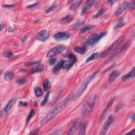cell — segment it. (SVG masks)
Segmentation results:
<instances>
[{
	"instance_id": "60d3db41",
	"label": "cell",
	"mask_w": 135,
	"mask_h": 135,
	"mask_svg": "<svg viewBox=\"0 0 135 135\" xmlns=\"http://www.w3.org/2000/svg\"><path fill=\"white\" fill-rule=\"evenodd\" d=\"M38 4H39L38 3H34V4H33L32 5H29V6H26V9H32L33 7L37 6Z\"/></svg>"
},
{
	"instance_id": "d6a6232c",
	"label": "cell",
	"mask_w": 135,
	"mask_h": 135,
	"mask_svg": "<svg viewBox=\"0 0 135 135\" xmlns=\"http://www.w3.org/2000/svg\"><path fill=\"white\" fill-rule=\"evenodd\" d=\"M34 114H35L34 110V109H32L31 110V111H30V112L29 113L28 116H27V119H26V123H27L30 122V120L31 119V118L34 116Z\"/></svg>"
},
{
	"instance_id": "d6986e66",
	"label": "cell",
	"mask_w": 135,
	"mask_h": 135,
	"mask_svg": "<svg viewBox=\"0 0 135 135\" xmlns=\"http://www.w3.org/2000/svg\"><path fill=\"white\" fill-rule=\"evenodd\" d=\"M43 69V65L41 64H35V65L33 66L32 68L31 69V71L32 73H35V72H40V71H42Z\"/></svg>"
},
{
	"instance_id": "6da1fadb",
	"label": "cell",
	"mask_w": 135,
	"mask_h": 135,
	"mask_svg": "<svg viewBox=\"0 0 135 135\" xmlns=\"http://www.w3.org/2000/svg\"><path fill=\"white\" fill-rule=\"evenodd\" d=\"M68 101V99H65L64 100L61 101L56 106V107L52 110L46 116L43 118V120L41 121V125H45V124L48 123L50 120L53 119V118L56 116L58 113L61 112L62 110L65 108Z\"/></svg>"
},
{
	"instance_id": "484cf974",
	"label": "cell",
	"mask_w": 135,
	"mask_h": 135,
	"mask_svg": "<svg viewBox=\"0 0 135 135\" xmlns=\"http://www.w3.org/2000/svg\"><path fill=\"white\" fill-rule=\"evenodd\" d=\"M93 27H94V26H85L82 27V28L80 30V34L85 33L89 31L90 30H91V29H92Z\"/></svg>"
},
{
	"instance_id": "bcb514c9",
	"label": "cell",
	"mask_w": 135,
	"mask_h": 135,
	"mask_svg": "<svg viewBox=\"0 0 135 135\" xmlns=\"http://www.w3.org/2000/svg\"><path fill=\"white\" fill-rule=\"evenodd\" d=\"M108 3L109 5H112L113 4H114V2L113 1H109L108 2Z\"/></svg>"
},
{
	"instance_id": "4316f807",
	"label": "cell",
	"mask_w": 135,
	"mask_h": 135,
	"mask_svg": "<svg viewBox=\"0 0 135 135\" xmlns=\"http://www.w3.org/2000/svg\"><path fill=\"white\" fill-rule=\"evenodd\" d=\"M99 53H93L92 54H91L90 55V56L89 57H88L87 60H86V62L88 63V62H89L90 61H93V60H95L96 58H97L99 57Z\"/></svg>"
},
{
	"instance_id": "681fc988",
	"label": "cell",
	"mask_w": 135,
	"mask_h": 135,
	"mask_svg": "<svg viewBox=\"0 0 135 135\" xmlns=\"http://www.w3.org/2000/svg\"><path fill=\"white\" fill-rule=\"evenodd\" d=\"M4 27V25L1 24V31H2Z\"/></svg>"
},
{
	"instance_id": "7bdbcfd3",
	"label": "cell",
	"mask_w": 135,
	"mask_h": 135,
	"mask_svg": "<svg viewBox=\"0 0 135 135\" xmlns=\"http://www.w3.org/2000/svg\"><path fill=\"white\" fill-rule=\"evenodd\" d=\"M19 104H20V105H21V106H22L26 107V106H27V104H28V103H26V102L20 101V103H19Z\"/></svg>"
},
{
	"instance_id": "3957f363",
	"label": "cell",
	"mask_w": 135,
	"mask_h": 135,
	"mask_svg": "<svg viewBox=\"0 0 135 135\" xmlns=\"http://www.w3.org/2000/svg\"><path fill=\"white\" fill-rule=\"evenodd\" d=\"M97 97L95 95L91 96L86 101V103L84 104L82 108V113L83 114H87L88 113L91 112L93 108H94L95 104L96 103V100Z\"/></svg>"
},
{
	"instance_id": "2e32d148",
	"label": "cell",
	"mask_w": 135,
	"mask_h": 135,
	"mask_svg": "<svg viewBox=\"0 0 135 135\" xmlns=\"http://www.w3.org/2000/svg\"><path fill=\"white\" fill-rule=\"evenodd\" d=\"M120 75V72L118 71H114L110 74L109 78H108V82L109 84H111L114 82L115 79Z\"/></svg>"
},
{
	"instance_id": "7402d4cb",
	"label": "cell",
	"mask_w": 135,
	"mask_h": 135,
	"mask_svg": "<svg viewBox=\"0 0 135 135\" xmlns=\"http://www.w3.org/2000/svg\"><path fill=\"white\" fill-rule=\"evenodd\" d=\"M74 50L79 54H84L86 53L87 50L86 47L84 46V47H76L74 48Z\"/></svg>"
},
{
	"instance_id": "44dd1931",
	"label": "cell",
	"mask_w": 135,
	"mask_h": 135,
	"mask_svg": "<svg viewBox=\"0 0 135 135\" xmlns=\"http://www.w3.org/2000/svg\"><path fill=\"white\" fill-rule=\"evenodd\" d=\"M73 19L72 16L71 15H68L65 16L64 18L61 19L60 20V23L61 24H64L67 23L68 22H69L70 21H71Z\"/></svg>"
},
{
	"instance_id": "8992f818",
	"label": "cell",
	"mask_w": 135,
	"mask_h": 135,
	"mask_svg": "<svg viewBox=\"0 0 135 135\" xmlns=\"http://www.w3.org/2000/svg\"><path fill=\"white\" fill-rule=\"evenodd\" d=\"M129 45L128 43H126V44H125V45H124L120 49H119L118 50L116 51L110 57H109V58H108L105 61V63H107L111 61L112 60L115 59V58H117L119 57L120 56H121V55L125 53L127 50L128 48H129Z\"/></svg>"
},
{
	"instance_id": "7a4b0ae2",
	"label": "cell",
	"mask_w": 135,
	"mask_h": 135,
	"mask_svg": "<svg viewBox=\"0 0 135 135\" xmlns=\"http://www.w3.org/2000/svg\"><path fill=\"white\" fill-rule=\"evenodd\" d=\"M98 73V71H96V72L92 74L91 76H90L89 77H88V78H87L86 80H85L84 82L81 84V87H80L78 91H77V92L76 93L75 96L73 97L74 100H76V99H78L79 97H80L82 94H83V93L85 91V90H86L87 88L88 84H89L90 82L95 78L96 74Z\"/></svg>"
},
{
	"instance_id": "d590c367",
	"label": "cell",
	"mask_w": 135,
	"mask_h": 135,
	"mask_svg": "<svg viewBox=\"0 0 135 135\" xmlns=\"http://www.w3.org/2000/svg\"><path fill=\"white\" fill-rule=\"evenodd\" d=\"M56 7H57L56 5H52L51 7H50L48 8V9H47V10L46 11L45 13H50V12H53V11H54L55 10H56Z\"/></svg>"
},
{
	"instance_id": "603a6c76",
	"label": "cell",
	"mask_w": 135,
	"mask_h": 135,
	"mask_svg": "<svg viewBox=\"0 0 135 135\" xmlns=\"http://www.w3.org/2000/svg\"><path fill=\"white\" fill-rule=\"evenodd\" d=\"M81 3H82L81 1H77L74 2L73 3L71 4V5H70V6L69 7L70 10L71 11H74L75 10H76L77 8L79 6V5H80Z\"/></svg>"
},
{
	"instance_id": "5b68a950",
	"label": "cell",
	"mask_w": 135,
	"mask_h": 135,
	"mask_svg": "<svg viewBox=\"0 0 135 135\" xmlns=\"http://www.w3.org/2000/svg\"><path fill=\"white\" fill-rule=\"evenodd\" d=\"M106 33L103 32L100 34H97L96 33H93L90 35V37L88 38L87 41V43L89 45L92 46L95 45L96 43H97L102 38H103L106 35Z\"/></svg>"
},
{
	"instance_id": "f35d334b",
	"label": "cell",
	"mask_w": 135,
	"mask_h": 135,
	"mask_svg": "<svg viewBox=\"0 0 135 135\" xmlns=\"http://www.w3.org/2000/svg\"><path fill=\"white\" fill-rule=\"evenodd\" d=\"M135 1H133L132 2V3H131L130 4H128V9L129 10H133L134 9V8H135Z\"/></svg>"
},
{
	"instance_id": "c3c4849f",
	"label": "cell",
	"mask_w": 135,
	"mask_h": 135,
	"mask_svg": "<svg viewBox=\"0 0 135 135\" xmlns=\"http://www.w3.org/2000/svg\"><path fill=\"white\" fill-rule=\"evenodd\" d=\"M13 31H14V29L13 28H12V27H10V28L9 30V32H13Z\"/></svg>"
},
{
	"instance_id": "ab89813d",
	"label": "cell",
	"mask_w": 135,
	"mask_h": 135,
	"mask_svg": "<svg viewBox=\"0 0 135 135\" xmlns=\"http://www.w3.org/2000/svg\"><path fill=\"white\" fill-rule=\"evenodd\" d=\"M39 63V61H33V62H28L26 63V66H30L32 65H35Z\"/></svg>"
},
{
	"instance_id": "f907efd6",
	"label": "cell",
	"mask_w": 135,
	"mask_h": 135,
	"mask_svg": "<svg viewBox=\"0 0 135 135\" xmlns=\"http://www.w3.org/2000/svg\"><path fill=\"white\" fill-rule=\"evenodd\" d=\"M113 66H114V65H111V67H109V68H110V69H111V68H112V67H113ZM109 69H107L106 70H105V71H104V72H106V71H108V70Z\"/></svg>"
},
{
	"instance_id": "9a60e30c",
	"label": "cell",
	"mask_w": 135,
	"mask_h": 135,
	"mask_svg": "<svg viewBox=\"0 0 135 135\" xmlns=\"http://www.w3.org/2000/svg\"><path fill=\"white\" fill-rule=\"evenodd\" d=\"M80 126V123L79 122H76L69 129V130L68 132L67 135H73L79 129Z\"/></svg>"
},
{
	"instance_id": "277c9868",
	"label": "cell",
	"mask_w": 135,
	"mask_h": 135,
	"mask_svg": "<svg viewBox=\"0 0 135 135\" xmlns=\"http://www.w3.org/2000/svg\"><path fill=\"white\" fill-rule=\"evenodd\" d=\"M125 36H122L119 38L118 40L116 41L114 43H112V45L106 50L103 51V53H102L101 57H106L107 56H108V55H109L110 53H111L112 52L116 51V50L118 48V46H119L123 42L124 40H125Z\"/></svg>"
},
{
	"instance_id": "d4e9b609",
	"label": "cell",
	"mask_w": 135,
	"mask_h": 135,
	"mask_svg": "<svg viewBox=\"0 0 135 135\" xmlns=\"http://www.w3.org/2000/svg\"><path fill=\"white\" fill-rule=\"evenodd\" d=\"M63 61H62V60H61V61H59L58 63H57V64L54 66L53 69V70H52L53 73H57L61 69V68H62Z\"/></svg>"
},
{
	"instance_id": "cb8c5ba5",
	"label": "cell",
	"mask_w": 135,
	"mask_h": 135,
	"mask_svg": "<svg viewBox=\"0 0 135 135\" xmlns=\"http://www.w3.org/2000/svg\"><path fill=\"white\" fill-rule=\"evenodd\" d=\"M125 21H124L123 19H121L120 20L118 21L117 22V23L115 25L114 29L115 30H116L117 29L120 28V27H122L125 26Z\"/></svg>"
},
{
	"instance_id": "f1b7e54d",
	"label": "cell",
	"mask_w": 135,
	"mask_h": 135,
	"mask_svg": "<svg viewBox=\"0 0 135 135\" xmlns=\"http://www.w3.org/2000/svg\"><path fill=\"white\" fill-rule=\"evenodd\" d=\"M34 93L37 97H41L43 94V91L40 87H35L34 88Z\"/></svg>"
},
{
	"instance_id": "7c38bea8",
	"label": "cell",
	"mask_w": 135,
	"mask_h": 135,
	"mask_svg": "<svg viewBox=\"0 0 135 135\" xmlns=\"http://www.w3.org/2000/svg\"><path fill=\"white\" fill-rule=\"evenodd\" d=\"M128 4H128V2L125 1V2H123L118 7L117 10H116V12H115L116 15L119 16L120 15L122 14L127 9Z\"/></svg>"
},
{
	"instance_id": "4fadbf2b",
	"label": "cell",
	"mask_w": 135,
	"mask_h": 135,
	"mask_svg": "<svg viewBox=\"0 0 135 135\" xmlns=\"http://www.w3.org/2000/svg\"><path fill=\"white\" fill-rule=\"evenodd\" d=\"M16 103V99L13 98L8 102V103L6 104V106H5L4 108V111L5 112H9L10 109L12 108V107L14 105V104Z\"/></svg>"
},
{
	"instance_id": "8d00e7d4",
	"label": "cell",
	"mask_w": 135,
	"mask_h": 135,
	"mask_svg": "<svg viewBox=\"0 0 135 135\" xmlns=\"http://www.w3.org/2000/svg\"><path fill=\"white\" fill-rule=\"evenodd\" d=\"M26 78H21L18 80L16 81V84L20 86V85H22L24 84L26 82Z\"/></svg>"
},
{
	"instance_id": "ffe728a7",
	"label": "cell",
	"mask_w": 135,
	"mask_h": 135,
	"mask_svg": "<svg viewBox=\"0 0 135 135\" xmlns=\"http://www.w3.org/2000/svg\"><path fill=\"white\" fill-rule=\"evenodd\" d=\"M14 77V74L10 71H7L4 74V79L6 81H10Z\"/></svg>"
},
{
	"instance_id": "8fae6325",
	"label": "cell",
	"mask_w": 135,
	"mask_h": 135,
	"mask_svg": "<svg viewBox=\"0 0 135 135\" xmlns=\"http://www.w3.org/2000/svg\"><path fill=\"white\" fill-rule=\"evenodd\" d=\"M93 3H94V2L92 1H88L85 3L82 8L81 14H86L90 10L91 8L92 7V6L93 5Z\"/></svg>"
},
{
	"instance_id": "4dcf8cb0",
	"label": "cell",
	"mask_w": 135,
	"mask_h": 135,
	"mask_svg": "<svg viewBox=\"0 0 135 135\" xmlns=\"http://www.w3.org/2000/svg\"><path fill=\"white\" fill-rule=\"evenodd\" d=\"M43 86L44 90L45 91H46L49 89V88L50 87V83L48 79H46L44 81Z\"/></svg>"
},
{
	"instance_id": "836d02e7",
	"label": "cell",
	"mask_w": 135,
	"mask_h": 135,
	"mask_svg": "<svg viewBox=\"0 0 135 135\" xmlns=\"http://www.w3.org/2000/svg\"><path fill=\"white\" fill-rule=\"evenodd\" d=\"M49 96H50V93H48L47 94H46L45 96V98H44L43 100L42 101V103H41V105L43 106H45V104L48 103V100H49Z\"/></svg>"
},
{
	"instance_id": "b9f144b4",
	"label": "cell",
	"mask_w": 135,
	"mask_h": 135,
	"mask_svg": "<svg viewBox=\"0 0 135 135\" xmlns=\"http://www.w3.org/2000/svg\"><path fill=\"white\" fill-rule=\"evenodd\" d=\"M56 62H57V59H54V58L51 59L49 60V63L50 65H53V64H55V63H56Z\"/></svg>"
},
{
	"instance_id": "5bb4252c",
	"label": "cell",
	"mask_w": 135,
	"mask_h": 135,
	"mask_svg": "<svg viewBox=\"0 0 135 135\" xmlns=\"http://www.w3.org/2000/svg\"><path fill=\"white\" fill-rule=\"evenodd\" d=\"M114 99H111L110 101L109 102V103L108 104V105H107L106 108L104 109V110L103 111V114H102L101 117L100 118V121H103L104 119V118H105L106 116L107 115V112H108V111L109 110L108 109H109L110 108V107H111L112 104V103H113V102H114Z\"/></svg>"
},
{
	"instance_id": "83f0119b",
	"label": "cell",
	"mask_w": 135,
	"mask_h": 135,
	"mask_svg": "<svg viewBox=\"0 0 135 135\" xmlns=\"http://www.w3.org/2000/svg\"><path fill=\"white\" fill-rule=\"evenodd\" d=\"M86 123H84L82 125L80 126L79 127V135H84L86 133Z\"/></svg>"
},
{
	"instance_id": "ac0fdd59",
	"label": "cell",
	"mask_w": 135,
	"mask_h": 135,
	"mask_svg": "<svg viewBox=\"0 0 135 135\" xmlns=\"http://www.w3.org/2000/svg\"><path fill=\"white\" fill-rule=\"evenodd\" d=\"M74 62L72 61V60H67V61H63L62 63V68L64 69H68L70 68L73 65Z\"/></svg>"
},
{
	"instance_id": "ba28073f",
	"label": "cell",
	"mask_w": 135,
	"mask_h": 135,
	"mask_svg": "<svg viewBox=\"0 0 135 135\" xmlns=\"http://www.w3.org/2000/svg\"><path fill=\"white\" fill-rule=\"evenodd\" d=\"M113 120H114V117H113L112 115L109 116L108 118H107V119L106 120V122L103 124V128H102L101 130L100 135H104L106 134L107 131H108L110 127V126H111V123L113 122Z\"/></svg>"
},
{
	"instance_id": "9c48e42d",
	"label": "cell",
	"mask_w": 135,
	"mask_h": 135,
	"mask_svg": "<svg viewBox=\"0 0 135 135\" xmlns=\"http://www.w3.org/2000/svg\"><path fill=\"white\" fill-rule=\"evenodd\" d=\"M70 35L66 32H59L55 34L53 38L55 40L58 41H64L70 38Z\"/></svg>"
},
{
	"instance_id": "f6af8a7d",
	"label": "cell",
	"mask_w": 135,
	"mask_h": 135,
	"mask_svg": "<svg viewBox=\"0 0 135 135\" xmlns=\"http://www.w3.org/2000/svg\"><path fill=\"white\" fill-rule=\"evenodd\" d=\"M128 134H131V135H135V129H133V130H132L131 132H129V133H128Z\"/></svg>"
},
{
	"instance_id": "1f68e13d",
	"label": "cell",
	"mask_w": 135,
	"mask_h": 135,
	"mask_svg": "<svg viewBox=\"0 0 135 135\" xmlns=\"http://www.w3.org/2000/svg\"><path fill=\"white\" fill-rule=\"evenodd\" d=\"M84 22H81V21H78L77 22L74 23L72 27V29L73 30H76V29H79L80 27L82 24H83Z\"/></svg>"
},
{
	"instance_id": "30bf717a",
	"label": "cell",
	"mask_w": 135,
	"mask_h": 135,
	"mask_svg": "<svg viewBox=\"0 0 135 135\" xmlns=\"http://www.w3.org/2000/svg\"><path fill=\"white\" fill-rule=\"evenodd\" d=\"M49 37V32L48 30H43L41 31L37 35V39L41 42H45V41L48 39Z\"/></svg>"
},
{
	"instance_id": "74e56055",
	"label": "cell",
	"mask_w": 135,
	"mask_h": 135,
	"mask_svg": "<svg viewBox=\"0 0 135 135\" xmlns=\"http://www.w3.org/2000/svg\"><path fill=\"white\" fill-rule=\"evenodd\" d=\"M68 58H69L70 60H72V61L76 62L77 61V58L76 57L74 56L73 54H68Z\"/></svg>"
},
{
	"instance_id": "f546056e",
	"label": "cell",
	"mask_w": 135,
	"mask_h": 135,
	"mask_svg": "<svg viewBox=\"0 0 135 135\" xmlns=\"http://www.w3.org/2000/svg\"><path fill=\"white\" fill-rule=\"evenodd\" d=\"M105 12V9L104 8H101V9L99 10L97 13L95 15L93 16V18H98L101 16L103 14V13Z\"/></svg>"
},
{
	"instance_id": "ee69618b",
	"label": "cell",
	"mask_w": 135,
	"mask_h": 135,
	"mask_svg": "<svg viewBox=\"0 0 135 135\" xmlns=\"http://www.w3.org/2000/svg\"><path fill=\"white\" fill-rule=\"evenodd\" d=\"M39 129H37L36 130H35L33 133H30V134H33V135H37L39 133Z\"/></svg>"
},
{
	"instance_id": "52a82bcc",
	"label": "cell",
	"mask_w": 135,
	"mask_h": 135,
	"mask_svg": "<svg viewBox=\"0 0 135 135\" xmlns=\"http://www.w3.org/2000/svg\"><path fill=\"white\" fill-rule=\"evenodd\" d=\"M65 50V47L62 45H59L57 46L56 47L52 48L51 50H50L48 53L46 57L51 58L55 56H56L57 54L61 53L63 51H64Z\"/></svg>"
},
{
	"instance_id": "7dc6e473",
	"label": "cell",
	"mask_w": 135,
	"mask_h": 135,
	"mask_svg": "<svg viewBox=\"0 0 135 135\" xmlns=\"http://www.w3.org/2000/svg\"><path fill=\"white\" fill-rule=\"evenodd\" d=\"M3 7L10 8V7H13V5H5V6H3Z\"/></svg>"
},
{
	"instance_id": "e575fe53",
	"label": "cell",
	"mask_w": 135,
	"mask_h": 135,
	"mask_svg": "<svg viewBox=\"0 0 135 135\" xmlns=\"http://www.w3.org/2000/svg\"><path fill=\"white\" fill-rule=\"evenodd\" d=\"M4 56L5 58H7V59H11L14 56V54L12 52L7 51V52H5V53L4 54Z\"/></svg>"
},
{
	"instance_id": "e0dca14e",
	"label": "cell",
	"mask_w": 135,
	"mask_h": 135,
	"mask_svg": "<svg viewBox=\"0 0 135 135\" xmlns=\"http://www.w3.org/2000/svg\"><path fill=\"white\" fill-rule=\"evenodd\" d=\"M135 77V67L133 68V70L131 71H130L127 74L123 76L122 77V80L123 81H127V80L133 78Z\"/></svg>"
}]
</instances>
